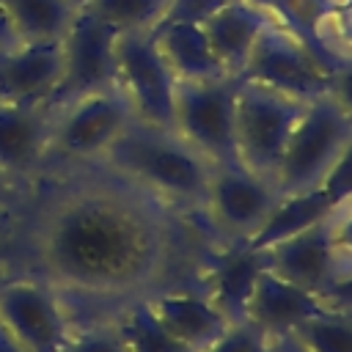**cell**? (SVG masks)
Returning a JSON list of instances; mask_svg holds the SVG:
<instances>
[{
    "mask_svg": "<svg viewBox=\"0 0 352 352\" xmlns=\"http://www.w3.org/2000/svg\"><path fill=\"white\" fill-rule=\"evenodd\" d=\"M220 242L190 214L107 162L50 165L0 226L6 270L52 283L77 322L176 283H198Z\"/></svg>",
    "mask_w": 352,
    "mask_h": 352,
    "instance_id": "6da1fadb",
    "label": "cell"
},
{
    "mask_svg": "<svg viewBox=\"0 0 352 352\" xmlns=\"http://www.w3.org/2000/svg\"><path fill=\"white\" fill-rule=\"evenodd\" d=\"M102 162L170 201L173 206L204 217L212 165L173 129L132 121L107 148Z\"/></svg>",
    "mask_w": 352,
    "mask_h": 352,
    "instance_id": "7a4b0ae2",
    "label": "cell"
},
{
    "mask_svg": "<svg viewBox=\"0 0 352 352\" xmlns=\"http://www.w3.org/2000/svg\"><path fill=\"white\" fill-rule=\"evenodd\" d=\"M349 138L352 116L330 94L308 99L302 116L297 118L286 140V148L272 179L278 192L292 195L322 187L327 170L333 168L336 157L344 151Z\"/></svg>",
    "mask_w": 352,
    "mask_h": 352,
    "instance_id": "3957f363",
    "label": "cell"
},
{
    "mask_svg": "<svg viewBox=\"0 0 352 352\" xmlns=\"http://www.w3.org/2000/svg\"><path fill=\"white\" fill-rule=\"evenodd\" d=\"M132 121L135 113L118 85L55 104L50 165H80L102 160Z\"/></svg>",
    "mask_w": 352,
    "mask_h": 352,
    "instance_id": "277c9868",
    "label": "cell"
},
{
    "mask_svg": "<svg viewBox=\"0 0 352 352\" xmlns=\"http://www.w3.org/2000/svg\"><path fill=\"white\" fill-rule=\"evenodd\" d=\"M302 110H305L302 99L236 77L234 132H236L239 165H245L258 176L275 179L280 154Z\"/></svg>",
    "mask_w": 352,
    "mask_h": 352,
    "instance_id": "5b68a950",
    "label": "cell"
},
{
    "mask_svg": "<svg viewBox=\"0 0 352 352\" xmlns=\"http://www.w3.org/2000/svg\"><path fill=\"white\" fill-rule=\"evenodd\" d=\"M0 324L25 352H60L77 319L52 283L22 270H6L0 275Z\"/></svg>",
    "mask_w": 352,
    "mask_h": 352,
    "instance_id": "8992f818",
    "label": "cell"
},
{
    "mask_svg": "<svg viewBox=\"0 0 352 352\" xmlns=\"http://www.w3.org/2000/svg\"><path fill=\"white\" fill-rule=\"evenodd\" d=\"M236 77L176 82L173 99V132L192 146L212 168L234 165L236 132H234Z\"/></svg>",
    "mask_w": 352,
    "mask_h": 352,
    "instance_id": "52a82bcc",
    "label": "cell"
},
{
    "mask_svg": "<svg viewBox=\"0 0 352 352\" xmlns=\"http://www.w3.org/2000/svg\"><path fill=\"white\" fill-rule=\"evenodd\" d=\"M280 192L272 179L245 165H214L204 201V220L220 245L248 242L264 226Z\"/></svg>",
    "mask_w": 352,
    "mask_h": 352,
    "instance_id": "ba28073f",
    "label": "cell"
},
{
    "mask_svg": "<svg viewBox=\"0 0 352 352\" xmlns=\"http://www.w3.org/2000/svg\"><path fill=\"white\" fill-rule=\"evenodd\" d=\"M176 77L168 69L151 30H126L116 38V85L126 96L135 121L170 129Z\"/></svg>",
    "mask_w": 352,
    "mask_h": 352,
    "instance_id": "9c48e42d",
    "label": "cell"
},
{
    "mask_svg": "<svg viewBox=\"0 0 352 352\" xmlns=\"http://www.w3.org/2000/svg\"><path fill=\"white\" fill-rule=\"evenodd\" d=\"M116 38L118 30L102 22L91 8L77 6L63 38V74L50 107L82 94L116 88Z\"/></svg>",
    "mask_w": 352,
    "mask_h": 352,
    "instance_id": "30bf717a",
    "label": "cell"
},
{
    "mask_svg": "<svg viewBox=\"0 0 352 352\" xmlns=\"http://www.w3.org/2000/svg\"><path fill=\"white\" fill-rule=\"evenodd\" d=\"M239 80H253L294 99H314L327 94L330 69L280 22H272L256 41Z\"/></svg>",
    "mask_w": 352,
    "mask_h": 352,
    "instance_id": "8fae6325",
    "label": "cell"
},
{
    "mask_svg": "<svg viewBox=\"0 0 352 352\" xmlns=\"http://www.w3.org/2000/svg\"><path fill=\"white\" fill-rule=\"evenodd\" d=\"M50 104H22L0 99V173L30 190L50 165Z\"/></svg>",
    "mask_w": 352,
    "mask_h": 352,
    "instance_id": "7c38bea8",
    "label": "cell"
},
{
    "mask_svg": "<svg viewBox=\"0 0 352 352\" xmlns=\"http://www.w3.org/2000/svg\"><path fill=\"white\" fill-rule=\"evenodd\" d=\"M264 264L280 278L314 292L327 294L338 283V253L333 242L330 217L261 250Z\"/></svg>",
    "mask_w": 352,
    "mask_h": 352,
    "instance_id": "4fadbf2b",
    "label": "cell"
},
{
    "mask_svg": "<svg viewBox=\"0 0 352 352\" xmlns=\"http://www.w3.org/2000/svg\"><path fill=\"white\" fill-rule=\"evenodd\" d=\"M63 74L60 38L19 41L0 55V99L22 104H52Z\"/></svg>",
    "mask_w": 352,
    "mask_h": 352,
    "instance_id": "5bb4252c",
    "label": "cell"
},
{
    "mask_svg": "<svg viewBox=\"0 0 352 352\" xmlns=\"http://www.w3.org/2000/svg\"><path fill=\"white\" fill-rule=\"evenodd\" d=\"M264 267L261 250H253L242 242L217 245L201 270L198 286L228 322H239L248 316V302Z\"/></svg>",
    "mask_w": 352,
    "mask_h": 352,
    "instance_id": "9a60e30c",
    "label": "cell"
},
{
    "mask_svg": "<svg viewBox=\"0 0 352 352\" xmlns=\"http://www.w3.org/2000/svg\"><path fill=\"white\" fill-rule=\"evenodd\" d=\"M154 316L190 349H206L231 322L198 283H176L146 297Z\"/></svg>",
    "mask_w": 352,
    "mask_h": 352,
    "instance_id": "2e32d148",
    "label": "cell"
},
{
    "mask_svg": "<svg viewBox=\"0 0 352 352\" xmlns=\"http://www.w3.org/2000/svg\"><path fill=\"white\" fill-rule=\"evenodd\" d=\"M324 308H330L327 297L314 294V292L280 278L270 267H264L256 280L253 297L248 302L245 319H250L270 336H283V333H294L308 316H314Z\"/></svg>",
    "mask_w": 352,
    "mask_h": 352,
    "instance_id": "e0dca14e",
    "label": "cell"
},
{
    "mask_svg": "<svg viewBox=\"0 0 352 352\" xmlns=\"http://www.w3.org/2000/svg\"><path fill=\"white\" fill-rule=\"evenodd\" d=\"M272 22H275L272 14L261 3H256V0H228L214 14H209L201 25H204V33H206L217 60L223 63L226 74L239 77V72L245 69L256 41L261 38V33Z\"/></svg>",
    "mask_w": 352,
    "mask_h": 352,
    "instance_id": "ac0fdd59",
    "label": "cell"
},
{
    "mask_svg": "<svg viewBox=\"0 0 352 352\" xmlns=\"http://www.w3.org/2000/svg\"><path fill=\"white\" fill-rule=\"evenodd\" d=\"M151 36L179 82L231 77L217 60L201 22H160L151 28Z\"/></svg>",
    "mask_w": 352,
    "mask_h": 352,
    "instance_id": "d6986e66",
    "label": "cell"
},
{
    "mask_svg": "<svg viewBox=\"0 0 352 352\" xmlns=\"http://www.w3.org/2000/svg\"><path fill=\"white\" fill-rule=\"evenodd\" d=\"M336 204L333 198L322 190H305V192H292V195H280V201L275 204V209L270 212V217L264 220V226L256 231V236H250L245 245L253 250H264L275 242H283L322 220H327L333 214Z\"/></svg>",
    "mask_w": 352,
    "mask_h": 352,
    "instance_id": "ffe728a7",
    "label": "cell"
},
{
    "mask_svg": "<svg viewBox=\"0 0 352 352\" xmlns=\"http://www.w3.org/2000/svg\"><path fill=\"white\" fill-rule=\"evenodd\" d=\"M261 3L275 22H280L289 33H294L330 72L341 60L330 44L324 41V28L336 16L338 0H256Z\"/></svg>",
    "mask_w": 352,
    "mask_h": 352,
    "instance_id": "44dd1931",
    "label": "cell"
},
{
    "mask_svg": "<svg viewBox=\"0 0 352 352\" xmlns=\"http://www.w3.org/2000/svg\"><path fill=\"white\" fill-rule=\"evenodd\" d=\"M19 41L63 38L77 3L74 0H3Z\"/></svg>",
    "mask_w": 352,
    "mask_h": 352,
    "instance_id": "7402d4cb",
    "label": "cell"
},
{
    "mask_svg": "<svg viewBox=\"0 0 352 352\" xmlns=\"http://www.w3.org/2000/svg\"><path fill=\"white\" fill-rule=\"evenodd\" d=\"M116 324L126 341L129 352H195L184 341H179L148 308L146 297L124 305L116 314Z\"/></svg>",
    "mask_w": 352,
    "mask_h": 352,
    "instance_id": "603a6c76",
    "label": "cell"
},
{
    "mask_svg": "<svg viewBox=\"0 0 352 352\" xmlns=\"http://www.w3.org/2000/svg\"><path fill=\"white\" fill-rule=\"evenodd\" d=\"M294 336L308 352H352V311L330 305L308 316Z\"/></svg>",
    "mask_w": 352,
    "mask_h": 352,
    "instance_id": "cb8c5ba5",
    "label": "cell"
},
{
    "mask_svg": "<svg viewBox=\"0 0 352 352\" xmlns=\"http://www.w3.org/2000/svg\"><path fill=\"white\" fill-rule=\"evenodd\" d=\"M82 6L91 8L102 22H107L118 33H126L157 28L170 0H85Z\"/></svg>",
    "mask_w": 352,
    "mask_h": 352,
    "instance_id": "d4e9b609",
    "label": "cell"
},
{
    "mask_svg": "<svg viewBox=\"0 0 352 352\" xmlns=\"http://www.w3.org/2000/svg\"><path fill=\"white\" fill-rule=\"evenodd\" d=\"M60 352H129V349L116 324V316H102V319L77 322L74 333L60 346Z\"/></svg>",
    "mask_w": 352,
    "mask_h": 352,
    "instance_id": "484cf974",
    "label": "cell"
},
{
    "mask_svg": "<svg viewBox=\"0 0 352 352\" xmlns=\"http://www.w3.org/2000/svg\"><path fill=\"white\" fill-rule=\"evenodd\" d=\"M270 346H272V336L270 333H264L250 319H239V322H231L201 352H270Z\"/></svg>",
    "mask_w": 352,
    "mask_h": 352,
    "instance_id": "4316f807",
    "label": "cell"
},
{
    "mask_svg": "<svg viewBox=\"0 0 352 352\" xmlns=\"http://www.w3.org/2000/svg\"><path fill=\"white\" fill-rule=\"evenodd\" d=\"M330 226H333V242H336V253H338V283H344L352 278V201L336 204V209L330 214Z\"/></svg>",
    "mask_w": 352,
    "mask_h": 352,
    "instance_id": "83f0119b",
    "label": "cell"
},
{
    "mask_svg": "<svg viewBox=\"0 0 352 352\" xmlns=\"http://www.w3.org/2000/svg\"><path fill=\"white\" fill-rule=\"evenodd\" d=\"M322 190L333 198V204L352 201V138L346 140L344 151L336 157L333 168L327 170L324 182H322Z\"/></svg>",
    "mask_w": 352,
    "mask_h": 352,
    "instance_id": "f1b7e54d",
    "label": "cell"
},
{
    "mask_svg": "<svg viewBox=\"0 0 352 352\" xmlns=\"http://www.w3.org/2000/svg\"><path fill=\"white\" fill-rule=\"evenodd\" d=\"M327 94L352 116V55L341 58L336 69L330 72V88Z\"/></svg>",
    "mask_w": 352,
    "mask_h": 352,
    "instance_id": "f546056e",
    "label": "cell"
},
{
    "mask_svg": "<svg viewBox=\"0 0 352 352\" xmlns=\"http://www.w3.org/2000/svg\"><path fill=\"white\" fill-rule=\"evenodd\" d=\"M28 192H30L28 187H22L14 179H8L6 173H0V226L8 223L19 212V206L28 198Z\"/></svg>",
    "mask_w": 352,
    "mask_h": 352,
    "instance_id": "4dcf8cb0",
    "label": "cell"
},
{
    "mask_svg": "<svg viewBox=\"0 0 352 352\" xmlns=\"http://www.w3.org/2000/svg\"><path fill=\"white\" fill-rule=\"evenodd\" d=\"M330 25L336 28L338 38L346 44V55H352V0H338L336 6V16L330 19Z\"/></svg>",
    "mask_w": 352,
    "mask_h": 352,
    "instance_id": "1f68e13d",
    "label": "cell"
},
{
    "mask_svg": "<svg viewBox=\"0 0 352 352\" xmlns=\"http://www.w3.org/2000/svg\"><path fill=\"white\" fill-rule=\"evenodd\" d=\"M16 44H19V36H16V30H14L11 19H8V11H6V6H3V0H0V55L8 52V50L16 47Z\"/></svg>",
    "mask_w": 352,
    "mask_h": 352,
    "instance_id": "d6a6232c",
    "label": "cell"
},
{
    "mask_svg": "<svg viewBox=\"0 0 352 352\" xmlns=\"http://www.w3.org/2000/svg\"><path fill=\"white\" fill-rule=\"evenodd\" d=\"M270 352H308V349L300 344V338L294 333H283V336H272Z\"/></svg>",
    "mask_w": 352,
    "mask_h": 352,
    "instance_id": "836d02e7",
    "label": "cell"
},
{
    "mask_svg": "<svg viewBox=\"0 0 352 352\" xmlns=\"http://www.w3.org/2000/svg\"><path fill=\"white\" fill-rule=\"evenodd\" d=\"M327 302L336 305V308H346V305H352V278L344 280V283H338L336 289H330V292H327Z\"/></svg>",
    "mask_w": 352,
    "mask_h": 352,
    "instance_id": "e575fe53",
    "label": "cell"
},
{
    "mask_svg": "<svg viewBox=\"0 0 352 352\" xmlns=\"http://www.w3.org/2000/svg\"><path fill=\"white\" fill-rule=\"evenodd\" d=\"M0 352H25V346L0 324Z\"/></svg>",
    "mask_w": 352,
    "mask_h": 352,
    "instance_id": "d590c367",
    "label": "cell"
},
{
    "mask_svg": "<svg viewBox=\"0 0 352 352\" xmlns=\"http://www.w3.org/2000/svg\"><path fill=\"white\" fill-rule=\"evenodd\" d=\"M6 272V264H3V256H0V275Z\"/></svg>",
    "mask_w": 352,
    "mask_h": 352,
    "instance_id": "8d00e7d4",
    "label": "cell"
},
{
    "mask_svg": "<svg viewBox=\"0 0 352 352\" xmlns=\"http://www.w3.org/2000/svg\"><path fill=\"white\" fill-rule=\"evenodd\" d=\"M74 3H77V6H82V3H85V0H74Z\"/></svg>",
    "mask_w": 352,
    "mask_h": 352,
    "instance_id": "74e56055",
    "label": "cell"
},
{
    "mask_svg": "<svg viewBox=\"0 0 352 352\" xmlns=\"http://www.w3.org/2000/svg\"><path fill=\"white\" fill-rule=\"evenodd\" d=\"M346 308H349V311H352V305H346Z\"/></svg>",
    "mask_w": 352,
    "mask_h": 352,
    "instance_id": "f35d334b",
    "label": "cell"
}]
</instances>
